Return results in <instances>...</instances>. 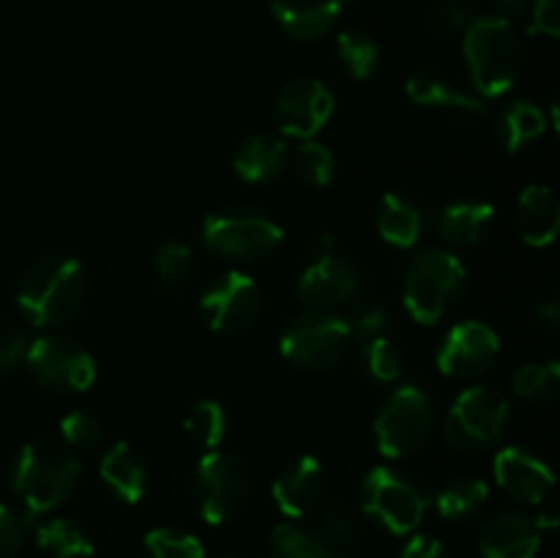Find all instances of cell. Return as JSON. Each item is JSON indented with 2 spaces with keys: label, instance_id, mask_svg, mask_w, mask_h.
<instances>
[{
  "label": "cell",
  "instance_id": "cell-1",
  "mask_svg": "<svg viewBox=\"0 0 560 558\" xmlns=\"http://www.w3.org/2000/svg\"><path fill=\"white\" fill-rule=\"evenodd\" d=\"M82 479V463L66 443L38 438L25 443L11 470V487L31 518L58 509Z\"/></svg>",
  "mask_w": 560,
  "mask_h": 558
},
{
  "label": "cell",
  "instance_id": "cell-2",
  "mask_svg": "<svg viewBox=\"0 0 560 558\" xmlns=\"http://www.w3.org/2000/svg\"><path fill=\"white\" fill-rule=\"evenodd\" d=\"M88 299V271L74 257H44L33 263L16 290V304L33 326L69 323Z\"/></svg>",
  "mask_w": 560,
  "mask_h": 558
},
{
  "label": "cell",
  "instance_id": "cell-3",
  "mask_svg": "<svg viewBox=\"0 0 560 558\" xmlns=\"http://www.w3.org/2000/svg\"><path fill=\"white\" fill-rule=\"evenodd\" d=\"M463 53L479 96L498 98L512 91L523 69V38L509 16L487 14L468 22Z\"/></svg>",
  "mask_w": 560,
  "mask_h": 558
},
{
  "label": "cell",
  "instance_id": "cell-4",
  "mask_svg": "<svg viewBox=\"0 0 560 558\" xmlns=\"http://www.w3.org/2000/svg\"><path fill=\"white\" fill-rule=\"evenodd\" d=\"M468 274L459 257L446 249H424L405 271V306L421 326L443 321L463 299Z\"/></svg>",
  "mask_w": 560,
  "mask_h": 558
},
{
  "label": "cell",
  "instance_id": "cell-5",
  "mask_svg": "<svg viewBox=\"0 0 560 558\" xmlns=\"http://www.w3.org/2000/svg\"><path fill=\"white\" fill-rule=\"evenodd\" d=\"M282 241V224L255 208H219L202 222L206 249L228 260H262L273 255Z\"/></svg>",
  "mask_w": 560,
  "mask_h": 558
},
{
  "label": "cell",
  "instance_id": "cell-6",
  "mask_svg": "<svg viewBox=\"0 0 560 558\" xmlns=\"http://www.w3.org/2000/svg\"><path fill=\"white\" fill-rule=\"evenodd\" d=\"M361 498H364V512L397 536L419 528L430 509L427 487L392 465H377L366 474Z\"/></svg>",
  "mask_w": 560,
  "mask_h": 558
},
{
  "label": "cell",
  "instance_id": "cell-7",
  "mask_svg": "<svg viewBox=\"0 0 560 558\" xmlns=\"http://www.w3.org/2000/svg\"><path fill=\"white\" fill-rule=\"evenodd\" d=\"M435 427V408L424 388L399 386L381 405L375 416V441L386 457H413L430 443Z\"/></svg>",
  "mask_w": 560,
  "mask_h": 558
},
{
  "label": "cell",
  "instance_id": "cell-8",
  "mask_svg": "<svg viewBox=\"0 0 560 558\" xmlns=\"http://www.w3.org/2000/svg\"><path fill=\"white\" fill-rule=\"evenodd\" d=\"M509 425V399L492 386H470L454 399L443 435L459 454H479L503 435Z\"/></svg>",
  "mask_w": 560,
  "mask_h": 558
},
{
  "label": "cell",
  "instance_id": "cell-9",
  "mask_svg": "<svg viewBox=\"0 0 560 558\" xmlns=\"http://www.w3.org/2000/svg\"><path fill=\"white\" fill-rule=\"evenodd\" d=\"M353 334L345 317L334 312H310L284 326L279 348L290 364L301 370H328L348 353Z\"/></svg>",
  "mask_w": 560,
  "mask_h": 558
},
{
  "label": "cell",
  "instance_id": "cell-10",
  "mask_svg": "<svg viewBox=\"0 0 560 558\" xmlns=\"http://www.w3.org/2000/svg\"><path fill=\"white\" fill-rule=\"evenodd\" d=\"M195 501L202 520L211 525H224L241 514L249 501V474L235 454L211 452L197 463Z\"/></svg>",
  "mask_w": 560,
  "mask_h": 558
},
{
  "label": "cell",
  "instance_id": "cell-11",
  "mask_svg": "<svg viewBox=\"0 0 560 558\" xmlns=\"http://www.w3.org/2000/svg\"><path fill=\"white\" fill-rule=\"evenodd\" d=\"M27 370L52 392H88L96 381V361L80 342L60 334L33 339L25 356Z\"/></svg>",
  "mask_w": 560,
  "mask_h": 558
},
{
  "label": "cell",
  "instance_id": "cell-12",
  "mask_svg": "<svg viewBox=\"0 0 560 558\" xmlns=\"http://www.w3.org/2000/svg\"><path fill=\"white\" fill-rule=\"evenodd\" d=\"M266 295L244 271H228L202 293L200 312L208 328L219 334H238L260 317Z\"/></svg>",
  "mask_w": 560,
  "mask_h": 558
},
{
  "label": "cell",
  "instance_id": "cell-13",
  "mask_svg": "<svg viewBox=\"0 0 560 558\" xmlns=\"http://www.w3.org/2000/svg\"><path fill=\"white\" fill-rule=\"evenodd\" d=\"M334 115V93L315 77H295L284 82L273 98V118L279 129L295 140H312Z\"/></svg>",
  "mask_w": 560,
  "mask_h": 558
},
{
  "label": "cell",
  "instance_id": "cell-14",
  "mask_svg": "<svg viewBox=\"0 0 560 558\" xmlns=\"http://www.w3.org/2000/svg\"><path fill=\"white\" fill-rule=\"evenodd\" d=\"M299 299L310 312H334L350 304L361 293L359 268L334 252L315 255L299 279Z\"/></svg>",
  "mask_w": 560,
  "mask_h": 558
},
{
  "label": "cell",
  "instance_id": "cell-15",
  "mask_svg": "<svg viewBox=\"0 0 560 558\" xmlns=\"http://www.w3.org/2000/svg\"><path fill=\"white\" fill-rule=\"evenodd\" d=\"M501 353V337L481 321H465L454 326L438 350V367L446 377L470 381L495 364Z\"/></svg>",
  "mask_w": 560,
  "mask_h": 558
},
{
  "label": "cell",
  "instance_id": "cell-16",
  "mask_svg": "<svg viewBox=\"0 0 560 558\" xmlns=\"http://www.w3.org/2000/svg\"><path fill=\"white\" fill-rule=\"evenodd\" d=\"M328 498V476L317 457L304 454L293 460L273 481V501L284 518H312Z\"/></svg>",
  "mask_w": 560,
  "mask_h": 558
},
{
  "label": "cell",
  "instance_id": "cell-17",
  "mask_svg": "<svg viewBox=\"0 0 560 558\" xmlns=\"http://www.w3.org/2000/svg\"><path fill=\"white\" fill-rule=\"evenodd\" d=\"M495 479L503 487V492L523 503H534V507H539L547 496H552V487H556V474H552L550 465L520 446L498 452Z\"/></svg>",
  "mask_w": 560,
  "mask_h": 558
},
{
  "label": "cell",
  "instance_id": "cell-18",
  "mask_svg": "<svg viewBox=\"0 0 560 558\" xmlns=\"http://www.w3.org/2000/svg\"><path fill=\"white\" fill-rule=\"evenodd\" d=\"M539 547V525L517 509L498 512L487 520L479 534V550L485 558H536Z\"/></svg>",
  "mask_w": 560,
  "mask_h": 558
},
{
  "label": "cell",
  "instance_id": "cell-19",
  "mask_svg": "<svg viewBox=\"0 0 560 558\" xmlns=\"http://www.w3.org/2000/svg\"><path fill=\"white\" fill-rule=\"evenodd\" d=\"M410 102L419 107L438 109V113L459 115V118H481L485 102L470 91L459 88L452 77L438 69H419L405 85Z\"/></svg>",
  "mask_w": 560,
  "mask_h": 558
},
{
  "label": "cell",
  "instance_id": "cell-20",
  "mask_svg": "<svg viewBox=\"0 0 560 558\" xmlns=\"http://www.w3.org/2000/svg\"><path fill=\"white\" fill-rule=\"evenodd\" d=\"M345 11V0H271V14L295 42L326 36Z\"/></svg>",
  "mask_w": 560,
  "mask_h": 558
},
{
  "label": "cell",
  "instance_id": "cell-21",
  "mask_svg": "<svg viewBox=\"0 0 560 558\" xmlns=\"http://www.w3.org/2000/svg\"><path fill=\"white\" fill-rule=\"evenodd\" d=\"M520 235L530 246H547L556 241L560 228V202L558 195L545 184H530L517 200L514 211Z\"/></svg>",
  "mask_w": 560,
  "mask_h": 558
},
{
  "label": "cell",
  "instance_id": "cell-22",
  "mask_svg": "<svg viewBox=\"0 0 560 558\" xmlns=\"http://www.w3.org/2000/svg\"><path fill=\"white\" fill-rule=\"evenodd\" d=\"M288 142L277 135H252L238 146L233 159L235 173L249 184H268L288 170Z\"/></svg>",
  "mask_w": 560,
  "mask_h": 558
},
{
  "label": "cell",
  "instance_id": "cell-23",
  "mask_svg": "<svg viewBox=\"0 0 560 558\" xmlns=\"http://www.w3.org/2000/svg\"><path fill=\"white\" fill-rule=\"evenodd\" d=\"M492 224H495V208L490 202L463 200L443 208L441 219H438V233L443 235L446 244L468 249L490 235Z\"/></svg>",
  "mask_w": 560,
  "mask_h": 558
},
{
  "label": "cell",
  "instance_id": "cell-24",
  "mask_svg": "<svg viewBox=\"0 0 560 558\" xmlns=\"http://www.w3.org/2000/svg\"><path fill=\"white\" fill-rule=\"evenodd\" d=\"M102 479L120 501L137 503L142 501L148 490V465L135 446L129 443H115L102 460Z\"/></svg>",
  "mask_w": 560,
  "mask_h": 558
},
{
  "label": "cell",
  "instance_id": "cell-25",
  "mask_svg": "<svg viewBox=\"0 0 560 558\" xmlns=\"http://www.w3.org/2000/svg\"><path fill=\"white\" fill-rule=\"evenodd\" d=\"M377 230H381L383 241L399 246V249H408L424 230V213L413 197L402 195V191H388L377 206Z\"/></svg>",
  "mask_w": 560,
  "mask_h": 558
},
{
  "label": "cell",
  "instance_id": "cell-26",
  "mask_svg": "<svg viewBox=\"0 0 560 558\" xmlns=\"http://www.w3.org/2000/svg\"><path fill=\"white\" fill-rule=\"evenodd\" d=\"M547 129V115L539 104L528 98H517L509 104L498 118V137L506 151H523L534 140H539Z\"/></svg>",
  "mask_w": 560,
  "mask_h": 558
},
{
  "label": "cell",
  "instance_id": "cell-27",
  "mask_svg": "<svg viewBox=\"0 0 560 558\" xmlns=\"http://www.w3.org/2000/svg\"><path fill=\"white\" fill-rule=\"evenodd\" d=\"M36 545L52 558H91L96 553L91 534L69 518H49L36 528Z\"/></svg>",
  "mask_w": 560,
  "mask_h": 558
},
{
  "label": "cell",
  "instance_id": "cell-28",
  "mask_svg": "<svg viewBox=\"0 0 560 558\" xmlns=\"http://www.w3.org/2000/svg\"><path fill=\"white\" fill-rule=\"evenodd\" d=\"M490 501V487L487 481L465 476V479H454L438 492L435 503L441 518L446 520H470L481 512Z\"/></svg>",
  "mask_w": 560,
  "mask_h": 558
},
{
  "label": "cell",
  "instance_id": "cell-29",
  "mask_svg": "<svg viewBox=\"0 0 560 558\" xmlns=\"http://www.w3.org/2000/svg\"><path fill=\"white\" fill-rule=\"evenodd\" d=\"M339 63L348 69L353 80H370L381 66V47L375 38L361 27H348L337 36Z\"/></svg>",
  "mask_w": 560,
  "mask_h": 558
},
{
  "label": "cell",
  "instance_id": "cell-30",
  "mask_svg": "<svg viewBox=\"0 0 560 558\" xmlns=\"http://www.w3.org/2000/svg\"><path fill=\"white\" fill-rule=\"evenodd\" d=\"M310 520L312 531L326 542V547H331V550L342 558L353 556L355 545H359V523L353 520V514L345 512V509L339 507L323 503Z\"/></svg>",
  "mask_w": 560,
  "mask_h": 558
},
{
  "label": "cell",
  "instance_id": "cell-31",
  "mask_svg": "<svg viewBox=\"0 0 560 558\" xmlns=\"http://www.w3.org/2000/svg\"><path fill=\"white\" fill-rule=\"evenodd\" d=\"M268 550L271 558H342L326 547V542L304 525L284 523L277 525L268 536Z\"/></svg>",
  "mask_w": 560,
  "mask_h": 558
},
{
  "label": "cell",
  "instance_id": "cell-32",
  "mask_svg": "<svg viewBox=\"0 0 560 558\" xmlns=\"http://www.w3.org/2000/svg\"><path fill=\"white\" fill-rule=\"evenodd\" d=\"M228 425V414H224V408L217 399H200V403L191 405L189 414H186L184 419L186 435H189L197 446L208 449V452L224 441Z\"/></svg>",
  "mask_w": 560,
  "mask_h": 558
},
{
  "label": "cell",
  "instance_id": "cell-33",
  "mask_svg": "<svg viewBox=\"0 0 560 558\" xmlns=\"http://www.w3.org/2000/svg\"><path fill=\"white\" fill-rule=\"evenodd\" d=\"M512 388L528 403H550L558 397L560 364L558 361H530L512 375Z\"/></svg>",
  "mask_w": 560,
  "mask_h": 558
},
{
  "label": "cell",
  "instance_id": "cell-34",
  "mask_svg": "<svg viewBox=\"0 0 560 558\" xmlns=\"http://www.w3.org/2000/svg\"><path fill=\"white\" fill-rule=\"evenodd\" d=\"M290 164H293L295 178L306 186H328L334 181V170H337L334 153L315 140H304V146L295 148Z\"/></svg>",
  "mask_w": 560,
  "mask_h": 558
},
{
  "label": "cell",
  "instance_id": "cell-35",
  "mask_svg": "<svg viewBox=\"0 0 560 558\" xmlns=\"http://www.w3.org/2000/svg\"><path fill=\"white\" fill-rule=\"evenodd\" d=\"M153 268H156L159 282L167 288H180L195 271V249L186 241H167L159 246Z\"/></svg>",
  "mask_w": 560,
  "mask_h": 558
},
{
  "label": "cell",
  "instance_id": "cell-36",
  "mask_svg": "<svg viewBox=\"0 0 560 558\" xmlns=\"http://www.w3.org/2000/svg\"><path fill=\"white\" fill-rule=\"evenodd\" d=\"M151 558H206V547L195 534L180 528H153L145 536Z\"/></svg>",
  "mask_w": 560,
  "mask_h": 558
},
{
  "label": "cell",
  "instance_id": "cell-37",
  "mask_svg": "<svg viewBox=\"0 0 560 558\" xmlns=\"http://www.w3.org/2000/svg\"><path fill=\"white\" fill-rule=\"evenodd\" d=\"M361 359H364V370L381 383H394L399 375H402V367H405L402 353H399L397 345L386 337H377V339H370V342H364Z\"/></svg>",
  "mask_w": 560,
  "mask_h": 558
},
{
  "label": "cell",
  "instance_id": "cell-38",
  "mask_svg": "<svg viewBox=\"0 0 560 558\" xmlns=\"http://www.w3.org/2000/svg\"><path fill=\"white\" fill-rule=\"evenodd\" d=\"M60 438L69 449H96L104 441V425L85 410H74L60 421Z\"/></svg>",
  "mask_w": 560,
  "mask_h": 558
},
{
  "label": "cell",
  "instance_id": "cell-39",
  "mask_svg": "<svg viewBox=\"0 0 560 558\" xmlns=\"http://www.w3.org/2000/svg\"><path fill=\"white\" fill-rule=\"evenodd\" d=\"M388 323H392V315H388L386 306L377 304V301L361 299L359 304H355L353 315H350L348 326H350V334H353V337L370 342V339L386 337Z\"/></svg>",
  "mask_w": 560,
  "mask_h": 558
},
{
  "label": "cell",
  "instance_id": "cell-40",
  "mask_svg": "<svg viewBox=\"0 0 560 558\" xmlns=\"http://www.w3.org/2000/svg\"><path fill=\"white\" fill-rule=\"evenodd\" d=\"M427 27L435 33H457L468 27V9L463 0H432L427 9Z\"/></svg>",
  "mask_w": 560,
  "mask_h": 558
},
{
  "label": "cell",
  "instance_id": "cell-41",
  "mask_svg": "<svg viewBox=\"0 0 560 558\" xmlns=\"http://www.w3.org/2000/svg\"><path fill=\"white\" fill-rule=\"evenodd\" d=\"M27 536V520L16 509L0 503V558H16Z\"/></svg>",
  "mask_w": 560,
  "mask_h": 558
},
{
  "label": "cell",
  "instance_id": "cell-42",
  "mask_svg": "<svg viewBox=\"0 0 560 558\" xmlns=\"http://www.w3.org/2000/svg\"><path fill=\"white\" fill-rule=\"evenodd\" d=\"M31 339L20 326H0V372H9L25 361Z\"/></svg>",
  "mask_w": 560,
  "mask_h": 558
},
{
  "label": "cell",
  "instance_id": "cell-43",
  "mask_svg": "<svg viewBox=\"0 0 560 558\" xmlns=\"http://www.w3.org/2000/svg\"><path fill=\"white\" fill-rule=\"evenodd\" d=\"M530 31L556 38L560 33V0H530Z\"/></svg>",
  "mask_w": 560,
  "mask_h": 558
},
{
  "label": "cell",
  "instance_id": "cell-44",
  "mask_svg": "<svg viewBox=\"0 0 560 558\" xmlns=\"http://www.w3.org/2000/svg\"><path fill=\"white\" fill-rule=\"evenodd\" d=\"M399 558H448V550L435 536L419 534L413 539H408V545L399 550Z\"/></svg>",
  "mask_w": 560,
  "mask_h": 558
},
{
  "label": "cell",
  "instance_id": "cell-45",
  "mask_svg": "<svg viewBox=\"0 0 560 558\" xmlns=\"http://www.w3.org/2000/svg\"><path fill=\"white\" fill-rule=\"evenodd\" d=\"M536 525H539V531H556L558 523H560V503L556 496H547L545 501L539 503V514H536Z\"/></svg>",
  "mask_w": 560,
  "mask_h": 558
},
{
  "label": "cell",
  "instance_id": "cell-46",
  "mask_svg": "<svg viewBox=\"0 0 560 558\" xmlns=\"http://www.w3.org/2000/svg\"><path fill=\"white\" fill-rule=\"evenodd\" d=\"M536 317H539V321L545 323V326L556 328L558 321H560V304H558V299L541 301V304L536 306Z\"/></svg>",
  "mask_w": 560,
  "mask_h": 558
},
{
  "label": "cell",
  "instance_id": "cell-47",
  "mask_svg": "<svg viewBox=\"0 0 560 558\" xmlns=\"http://www.w3.org/2000/svg\"><path fill=\"white\" fill-rule=\"evenodd\" d=\"M501 5L509 11V14H523V11L530 5V0H501Z\"/></svg>",
  "mask_w": 560,
  "mask_h": 558
},
{
  "label": "cell",
  "instance_id": "cell-48",
  "mask_svg": "<svg viewBox=\"0 0 560 558\" xmlns=\"http://www.w3.org/2000/svg\"><path fill=\"white\" fill-rule=\"evenodd\" d=\"M217 558H241V556H233V553H228V556H217Z\"/></svg>",
  "mask_w": 560,
  "mask_h": 558
}]
</instances>
